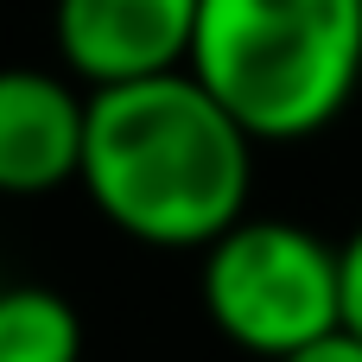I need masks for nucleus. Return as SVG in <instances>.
Segmentation results:
<instances>
[{"label":"nucleus","instance_id":"obj_1","mask_svg":"<svg viewBox=\"0 0 362 362\" xmlns=\"http://www.w3.org/2000/svg\"><path fill=\"white\" fill-rule=\"evenodd\" d=\"M255 134L191 76L165 70L121 89H89V134L76 185L146 248H210L248 216Z\"/></svg>","mask_w":362,"mask_h":362},{"label":"nucleus","instance_id":"obj_2","mask_svg":"<svg viewBox=\"0 0 362 362\" xmlns=\"http://www.w3.org/2000/svg\"><path fill=\"white\" fill-rule=\"evenodd\" d=\"M185 70L261 146L312 140L362 83V0H197Z\"/></svg>","mask_w":362,"mask_h":362},{"label":"nucleus","instance_id":"obj_3","mask_svg":"<svg viewBox=\"0 0 362 362\" xmlns=\"http://www.w3.org/2000/svg\"><path fill=\"white\" fill-rule=\"evenodd\" d=\"M204 312L248 356L286 362L344 325V248L286 216H242L204 248Z\"/></svg>","mask_w":362,"mask_h":362},{"label":"nucleus","instance_id":"obj_4","mask_svg":"<svg viewBox=\"0 0 362 362\" xmlns=\"http://www.w3.org/2000/svg\"><path fill=\"white\" fill-rule=\"evenodd\" d=\"M197 0H51V38L83 89H121L191 64Z\"/></svg>","mask_w":362,"mask_h":362},{"label":"nucleus","instance_id":"obj_5","mask_svg":"<svg viewBox=\"0 0 362 362\" xmlns=\"http://www.w3.org/2000/svg\"><path fill=\"white\" fill-rule=\"evenodd\" d=\"M89 89L70 70H0V197H45L83 172Z\"/></svg>","mask_w":362,"mask_h":362},{"label":"nucleus","instance_id":"obj_6","mask_svg":"<svg viewBox=\"0 0 362 362\" xmlns=\"http://www.w3.org/2000/svg\"><path fill=\"white\" fill-rule=\"evenodd\" d=\"M0 362H83V318L51 286H0Z\"/></svg>","mask_w":362,"mask_h":362},{"label":"nucleus","instance_id":"obj_7","mask_svg":"<svg viewBox=\"0 0 362 362\" xmlns=\"http://www.w3.org/2000/svg\"><path fill=\"white\" fill-rule=\"evenodd\" d=\"M344 325L362 337V223L344 242Z\"/></svg>","mask_w":362,"mask_h":362},{"label":"nucleus","instance_id":"obj_8","mask_svg":"<svg viewBox=\"0 0 362 362\" xmlns=\"http://www.w3.org/2000/svg\"><path fill=\"white\" fill-rule=\"evenodd\" d=\"M286 362H362V337L350 325H337V331H325L318 344H305V350H293Z\"/></svg>","mask_w":362,"mask_h":362}]
</instances>
